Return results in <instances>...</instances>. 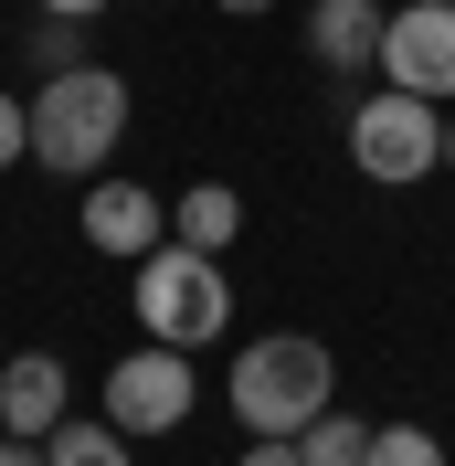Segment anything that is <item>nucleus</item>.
<instances>
[{
  "label": "nucleus",
  "instance_id": "6",
  "mask_svg": "<svg viewBox=\"0 0 455 466\" xmlns=\"http://www.w3.org/2000/svg\"><path fill=\"white\" fill-rule=\"evenodd\" d=\"M381 86L455 106V0H413L381 22Z\"/></svg>",
  "mask_w": 455,
  "mask_h": 466
},
{
  "label": "nucleus",
  "instance_id": "13",
  "mask_svg": "<svg viewBox=\"0 0 455 466\" xmlns=\"http://www.w3.org/2000/svg\"><path fill=\"white\" fill-rule=\"evenodd\" d=\"M370 466H455V456L424 435V424H381V435H370Z\"/></svg>",
  "mask_w": 455,
  "mask_h": 466
},
{
  "label": "nucleus",
  "instance_id": "7",
  "mask_svg": "<svg viewBox=\"0 0 455 466\" xmlns=\"http://www.w3.org/2000/svg\"><path fill=\"white\" fill-rule=\"evenodd\" d=\"M86 244L116 265H138L148 244H170V191H148V180H86Z\"/></svg>",
  "mask_w": 455,
  "mask_h": 466
},
{
  "label": "nucleus",
  "instance_id": "4",
  "mask_svg": "<svg viewBox=\"0 0 455 466\" xmlns=\"http://www.w3.org/2000/svg\"><path fill=\"white\" fill-rule=\"evenodd\" d=\"M349 170L370 180V191H424V170H445V106L434 96H360L349 106Z\"/></svg>",
  "mask_w": 455,
  "mask_h": 466
},
{
  "label": "nucleus",
  "instance_id": "16",
  "mask_svg": "<svg viewBox=\"0 0 455 466\" xmlns=\"http://www.w3.org/2000/svg\"><path fill=\"white\" fill-rule=\"evenodd\" d=\"M244 466H308V456H297V435H255V445H244Z\"/></svg>",
  "mask_w": 455,
  "mask_h": 466
},
{
  "label": "nucleus",
  "instance_id": "10",
  "mask_svg": "<svg viewBox=\"0 0 455 466\" xmlns=\"http://www.w3.org/2000/svg\"><path fill=\"white\" fill-rule=\"evenodd\" d=\"M170 233H180V244H201V255H223L233 233H244V202H233L223 180H191V191L170 202Z\"/></svg>",
  "mask_w": 455,
  "mask_h": 466
},
{
  "label": "nucleus",
  "instance_id": "9",
  "mask_svg": "<svg viewBox=\"0 0 455 466\" xmlns=\"http://www.w3.org/2000/svg\"><path fill=\"white\" fill-rule=\"evenodd\" d=\"M381 0H318L308 11V54L329 64V75H360V64H381Z\"/></svg>",
  "mask_w": 455,
  "mask_h": 466
},
{
  "label": "nucleus",
  "instance_id": "8",
  "mask_svg": "<svg viewBox=\"0 0 455 466\" xmlns=\"http://www.w3.org/2000/svg\"><path fill=\"white\" fill-rule=\"evenodd\" d=\"M75 413V381H64L54 350H11L0 360V435H54Z\"/></svg>",
  "mask_w": 455,
  "mask_h": 466
},
{
  "label": "nucleus",
  "instance_id": "2",
  "mask_svg": "<svg viewBox=\"0 0 455 466\" xmlns=\"http://www.w3.org/2000/svg\"><path fill=\"white\" fill-rule=\"evenodd\" d=\"M127 138V75L116 64H75V75H43L32 96V159L54 180H96Z\"/></svg>",
  "mask_w": 455,
  "mask_h": 466
},
{
  "label": "nucleus",
  "instance_id": "12",
  "mask_svg": "<svg viewBox=\"0 0 455 466\" xmlns=\"http://www.w3.org/2000/svg\"><path fill=\"white\" fill-rule=\"evenodd\" d=\"M370 435H381V424H360V413L329 403L308 435H297V456H308V466H370Z\"/></svg>",
  "mask_w": 455,
  "mask_h": 466
},
{
  "label": "nucleus",
  "instance_id": "20",
  "mask_svg": "<svg viewBox=\"0 0 455 466\" xmlns=\"http://www.w3.org/2000/svg\"><path fill=\"white\" fill-rule=\"evenodd\" d=\"M445 170H455V106H445Z\"/></svg>",
  "mask_w": 455,
  "mask_h": 466
},
{
  "label": "nucleus",
  "instance_id": "5",
  "mask_svg": "<svg viewBox=\"0 0 455 466\" xmlns=\"http://www.w3.org/2000/svg\"><path fill=\"white\" fill-rule=\"evenodd\" d=\"M201 403V381H191V350L170 339H138L127 360H106V424L116 435H180Z\"/></svg>",
  "mask_w": 455,
  "mask_h": 466
},
{
  "label": "nucleus",
  "instance_id": "1",
  "mask_svg": "<svg viewBox=\"0 0 455 466\" xmlns=\"http://www.w3.org/2000/svg\"><path fill=\"white\" fill-rule=\"evenodd\" d=\"M233 413H244V435H308L318 413L339 403V360L308 339V329H265V339L233 350Z\"/></svg>",
  "mask_w": 455,
  "mask_h": 466
},
{
  "label": "nucleus",
  "instance_id": "18",
  "mask_svg": "<svg viewBox=\"0 0 455 466\" xmlns=\"http://www.w3.org/2000/svg\"><path fill=\"white\" fill-rule=\"evenodd\" d=\"M32 11H64V22H96L106 0H32Z\"/></svg>",
  "mask_w": 455,
  "mask_h": 466
},
{
  "label": "nucleus",
  "instance_id": "11",
  "mask_svg": "<svg viewBox=\"0 0 455 466\" xmlns=\"http://www.w3.org/2000/svg\"><path fill=\"white\" fill-rule=\"evenodd\" d=\"M127 445H138V435H116L106 413H96V424H86V413H64L54 435H43V466H138Z\"/></svg>",
  "mask_w": 455,
  "mask_h": 466
},
{
  "label": "nucleus",
  "instance_id": "19",
  "mask_svg": "<svg viewBox=\"0 0 455 466\" xmlns=\"http://www.w3.org/2000/svg\"><path fill=\"white\" fill-rule=\"evenodd\" d=\"M212 11H233V22H255V11H276V0H212Z\"/></svg>",
  "mask_w": 455,
  "mask_h": 466
},
{
  "label": "nucleus",
  "instance_id": "15",
  "mask_svg": "<svg viewBox=\"0 0 455 466\" xmlns=\"http://www.w3.org/2000/svg\"><path fill=\"white\" fill-rule=\"evenodd\" d=\"M11 159H32V106L0 96V170H11Z\"/></svg>",
  "mask_w": 455,
  "mask_h": 466
},
{
  "label": "nucleus",
  "instance_id": "3",
  "mask_svg": "<svg viewBox=\"0 0 455 466\" xmlns=\"http://www.w3.org/2000/svg\"><path fill=\"white\" fill-rule=\"evenodd\" d=\"M138 329L148 339H170V350H212L233 329V276H223V255H201V244H148L138 255Z\"/></svg>",
  "mask_w": 455,
  "mask_h": 466
},
{
  "label": "nucleus",
  "instance_id": "14",
  "mask_svg": "<svg viewBox=\"0 0 455 466\" xmlns=\"http://www.w3.org/2000/svg\"><path fill=\"white\" fill-rule=\"evenodd\" d=\"M32 64H43V75H75V64H86V22L43 11V32H32Z\"/></svg>",
  "mask_w": 455,
  "mask_h": 466
},
{
  "label": "nucleus",
  "instance_id": "17",
  "mask_svg": "<svg viewBox=\"0 0 455 466\" xmlns=\"http://www.w3.org/2000/svg\"><path fill=\"white\" fill-rule=\"evenodd\" d=\"M0 466H43V435H0Z\"/></svg>",
  "mask_w": 455,
  "mask_h": 466
}]
</instances>
